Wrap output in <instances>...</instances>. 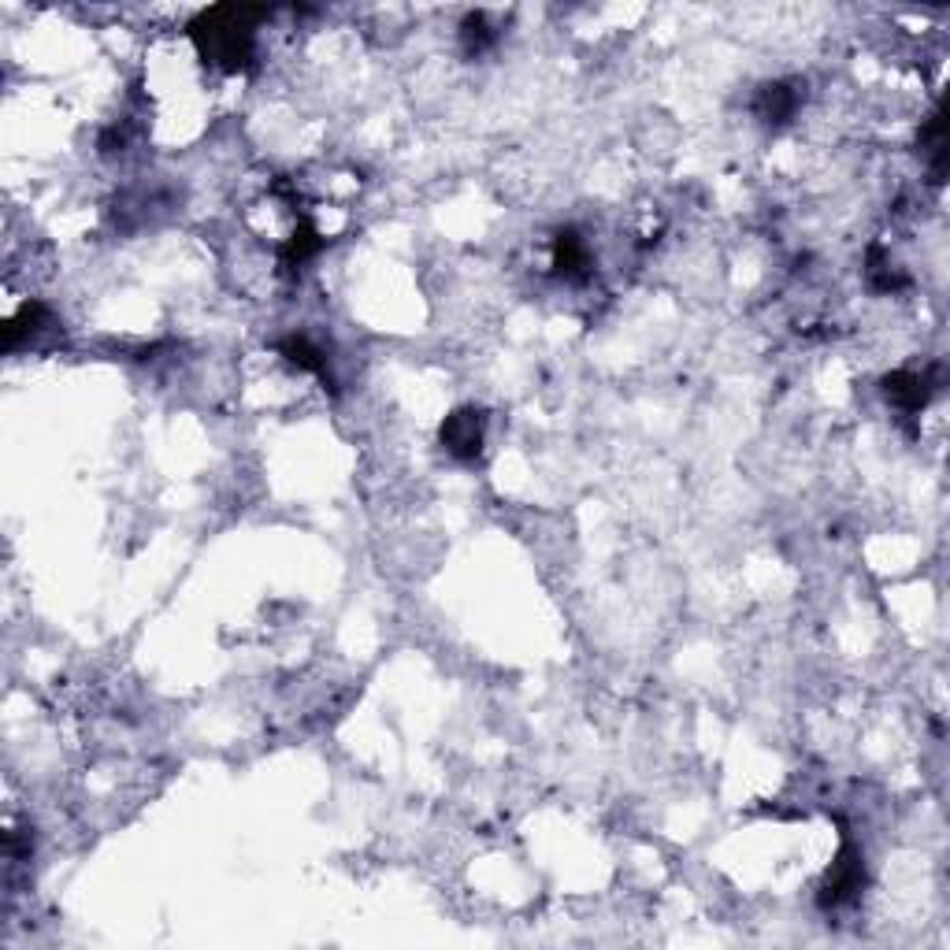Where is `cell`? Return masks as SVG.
<instances>
[{
  "instance_id": "1",
  "label": "cell",
  "mask_w": 950,
  "mask_h": 950,
  "mask_svg": "<svg viewBox=\"0 0 950 950\" xmlns=\"http://www.w3.org/2000/svg\"><path fill=\"white\" fill-rule=\"evenodd\" d=\"M268 15L264 8H212L193 23V41L216 64L238 71L253 49V19Z\"/></svg>"
},
{
  "instance_id": "3",
  "label": "cell",
  "mask_w": 950,
  "mask_h": 950,
  "mask_svg": "<svg viewBox=\"0 0 950 950\" xmlns=\"http://www.w3.org/2000/svg\"><path fill=\"white\" fill-rule=\"evenodd\" d=\"M794 108H799V94H794V86H788V82H772V86L761 89L758 97V116L765 122H783L794 116Z\"/></svg>"
},
{
  "instance_id": "2",
  "label": "cell",
  "mask_w": 950,
  "mask_h": 950,
  "mask_svg": "<svg viewBox=\"0 0 950 950\" xmlns=\"http://www.w3.org/2000/svg\"><path fill=\"white\" fill-rule=\"evenodd\" d=\"M442 442H446L449 453H457V457H476L479 446H483V420H479V413H472V408H468V413L449 416L446 427H442Z\"/></svg>"
}]
</instances>
